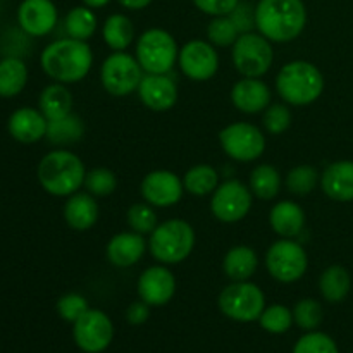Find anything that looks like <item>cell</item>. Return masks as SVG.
Instances as JSON below:
<instances>
[{
    "mask_svg": "<svg viewBox=\"0 0 353 353\" xmlns=\"http://www.w3.org/2000/svg\"><path fill=\"white\" fill-rule=\"evenodd\" d=\"M124 9H130V10H140L145 9L152 3V0H117Z\"/></svg>",
    "mask_w": 353,
    "mask_h": 353,
    "instance_id": "cell-46",
    "label": "cell"
},
{
    "mask_svg": "<svg viewBox=\"0 0 353 353\" xmlns=\"http://www.w3.org/2000/svg\"><path fill=\"white\" fill-rule=\"evenodd\" d=\"M259 321L265 331L272 334H281L292 327L293 312H290L288 307L285 305H272L269 309H264Z\"/></svg>",
    "mask_w": 353,
    "mask_h": 353,
    "instance_id": "cell-38",
    "label": "cell"
},
{
    "mask_svg": "<svg viewBox=\"0 0 353 353\" xmlns=\"http://www.w3.org/2000/svg\"><path fill=\"white\" fill-rule=\"evenodd\" d=\"M150 254L162 264H179L190 257L195 247V231L183 219H169L157 224L150 233Z\"/></svg>",
    "mask_w": 353,
    "mask_h": 353,
    "instance_id": "cell-5",
    "label": "cell"
},
{
    "mask_svg": "<svg viewBox=\"0 0 353 353\" xmlns=\"http://www.w3.org/2000/svg\"><path fill=\"white\" fill-rule=\"evenodd\" d=\"M40 64L47 76L62 85H69L81 81L88 74L93 64V54L86 41L61 38L43 48Z\"/></svg>",
    "mask_w": 353,
    "mask_h": 353,
    "instance_id": "cell-2",
    "label": "cell"
},
{
    "mask_svg": "<svg viewBox=\"0 0 353 353\" xmlns=\"http://www.w3.org/2000/svg\"><path fill=\"white\" fill-rule=\"evenodd\" d=\"M269 224L279 236L293 238L305 226V212L299 203L283 200L271 209Z\"/></svg>",
    "mask_w": 353,
    "mask_h": 353,
    "instance_id": "cell-24",
    "label": "cell"
},
{
    "mask_svg": "<svg viewBox=\"0 0 353 353\" xmlns=\"http://www.w3.org/2000/svg\"><path fill=\"white\" fill-rule=\"evenodd\" d=\"M231 100L240 112L257 114L271 105V90L259 78H245L233 86Z\"/></svg>",
    "mask_w": 353,
    "mask_h": 353,
    "instance_id": "cell-20",
    "label": "cell"
},
{
    "mask_svg": "<svg viewBox=\"0 0 353 353\" xmlns=\"http://www.w3.org/2000/svg\"><path fill=\"white\" fill-rule=\"evenodd\" d=\"M279 97L290 105H309L316 102L324 90L323 72L307 61H293L281 68L276 78Z\"/></svg>",
    "mask_w": 353,
    "mask_h": 353,
    "instance_id": "cell-4",
    "label": "cell"
},
{
    "mask_svg": "<svg viewBox=\"0 0 353 353\" xmlns=\"http://www.w3.org/2000/svg\"><path fill=\"white\" fill-rule=\"evenodd\" d=\"M293 353H338V347L327 334L309 333L296 341Z\"/></svg>",
    "mask_w": 353,
    "mask_h": 353,
    "instance_id": "cell-41",
    "label": "cell"
},
{
    "mask_svg": "<svg viewBox=\"0 0 353 353\" xmlns=\"http://www.w3.org/2000/svg\"><path fill=\"white\" fill-rule=\"evenodd\" d=\"M230 17L234 26H236V30L240 31V34L250 33L255 28V7H252L250 3H238L233 12L230 14Z\"/></svg>",
    "mask_w": 353,
    "mask_h": 353,
    "instance_id": "cell-43",
    "label": "cell"
},
{
    "mask_svg": "<svg viewBox=\"0 0 353 353\" xmlns=\"http://www.w3.org/2000/svg\"><path fill=\"white\" fill-rule=\"evenodd\" d=\"M185 185L181 179L171 171H159L148 172L141 181V195L145 202L150 203L152 207H172L181 200Z\"/></svg>",
    "mask_w": 353,
    "mask_h": 353,
    "instance_id": "cell-15",
    "label": "cell"
},
{
    "mask_svg": "<svg viewBox=\"0 0 353 353\" xmlns=\"http://www.w3.org/2000/svg\"><path fill=\"white\" fill-rule=\"evenodd\" d=\"M259 265V257L254 248L247 245L233 247L223 261L224 274L233 281H248L255 274Z\"/></svg>",
    "mask_w": 353,
    "mask_h": 353,
    "instance_id": "cell-25",
    "label": "cell"
},
{
    "mask_svg": "<svg viewBox=\"0 0 353 353\" xmlns=\"http://www.w3.org/2000/svg\"><path fill=\"white\" fill-rule=\"evenodd\" d=\"M100 79L107 93L114 97H128L140 86L143 69L133 55L126 52H114L103 61Z\"/></svg>",
    "mask_w": 353,
    "mask_h": 353,
    "instance_id": "cell-9",
    "label": "cell"
},
{
    "mask_svg": "<svg viewBox=\"0 0 353 353\" xmlns=\"http://www.w3.org/2000/svg\"><path fill=\"white\" fill-rule=\"evenodd\" d=\"M178 43L161 28L147 30L137 41V61L148 74H168L178 61Z\"/></svg>",
    "mask_w": 353,
    "mask_h": 353,
    "instance_id": "cell-6",
    "label": "cell"
},
{
    "mask_svg": "<svg viewBox=\"0 0 353 353\" xmlns=\"http://www.w3.org/2000/svg\"><path fill=\"white\" fill-rule=\"evenodd\" d=\"M281 188V176L278 169L269 164H261L252 171L250 190L257 199L272 200Z\"/></svg>",
    "mask_w": 353,
    "mask_h": 353,
    "instance_id": "cell-32",
    "label": "cell"
},
{
    "mask_svg": "<svg viewBox=\"0 0 353 353\" xmlns=\"http://www.w3.org/2000/svg\"><path fill=\"white\" fill-rule=\"evenodd\" d=\"M64 28L69 38L86 41L93 37L97 30V16L90 7L79 6L68 12L64 21Z\"/></svg>",
    "mask_w": 353,
    "mask_h": 353,
    "instance_id": "cell-33",
    "label": "cell"
},
{
    "mask_svg": "<svg viewBox=\"0 0 353 353\" xmlns=\"http://www.w3.org/2000/svg\"><path fill=\"white\" fill-rule=\"evenodd\" d=\"M137 288L140 300L150 307H161L174 296L176 278L164 265H154L141 272Z\"/></svg>",
    "mask_w": 353,
    "mask_h": 353,
    "instance_id": "cell-16",
    "label": "cell"
},
{
    "mask_svg": "<svg viewBox=\"0 0 353 353\" xmlns=\"http://www.w3.org/2000/svg\"><path fill=\"white\" fill-rule=\"evenodd\" d=\"M193 3H195L203 14L217 17L230 16L234 10V7L240 3V0H193Z\"/></svg>",
    "mask_w": 353,
    "mask_h": 353,
    "instance_id": "cell-44",
    "label": "cell"
},
{
    "mask_svg": "<svg viewBox=\"0 0 353 353\" xmlns=\"http://www.w3.org/2000/svg\"><path fill=\"white\" fill-rule=\"evenodd\" d=\"M217 302L221 312L238 323L257 321L265 309V296L262 290L248 281H233L221 292Z\"/></svg>",
    "mask_w": 353,
    "mask_h": 353,
    "instance_id": "cell-7",
    "label": "cell"
},
{
    "mask_svg": "<svg viewBox=\"0 0 353 353\" xmlns=\"http://www.w3.org/2000/svg\"><path fill=\"white\" fill-rule=\"evenodd\" d=\"M265 268L269 274L281 283H295L305 274L309 259L303 247L292 238L274 241L265 254Z\"/></svg>",
    "mask_w": 353,
    "mask_h": 353,
    "instance_id": "cell-10",
    "label": "cell"
},
{
    "mask_svg": "<svg viewBox=\"0 0 353 353\" xmlns=\"http://www.w3.org/2000/svg\"><path fill=\"white\" fill-rule=\"evenodd\" d=\"M148 316H150V305L145 303L143 300H140V302H133L130 307H128L126 319L128 323L133 324V326L143 324L145 321L148 319Z\"/></svg>",
    "mask_w": 353,
    "mask_h": 353,
    "instance_id": "cell-45",
    "label": "cell"
},
{
    "mask_svg": "<svg viewBox=\"0 0 353 353\" xmlns=\"http://www.w3.org/2000/svg\"><path fill=\"white\" fill-rule=\"evenodd\" d=\"M38 105L47 121L61 119V117L71 114L72 95L62 83H54L41 92Z\"/></svg>",
    "mask_w": 353,
    "mask_h": 353,
    "instance_id": "cell-26",
    "label": "cell"
},
{
    "mask_svg": "<svg viewBox=\"0 0 353 353\" xmlns=\"http://www.w3.org/2000/svg\"><path fill=\"white\" fill-rule=\"evenodd\" d=\"M85 186L93 196H107L116 192L117 178L112 171L105 168H97L86 172Z\"/></svg>",
    "mask_w": 353,
    "mask_h": 353,
    "instance_id": "cell-39",
    "label": "cell"
},
{
    "mask_svg": "<svg viewBox=\"0 0 353 353\" xmlns=\"http://www.w3.org/2000/svg\"><path fill=\"white\" fill-rule=\"evenodd\" d=\"M138 95L145 107L155 112L172 109L178 102V86L168 74H145L138 86Z\"/></svg>",
    "mask_w": 353,
    "mask_h": 353,
    "instance_id": "cell-18",
    "label": "cell"
},
{
    "mask_svg": "<svg viewBox=\"0 0 353 353\" xmlns=\"http://www.w3.org/2000/svg\"><path fill=\"white\" fill-rule=\"evenodd\" d=\"M28 83V68L21 59L6 57L0 61V97L19 95Z\"/></svg>",
    "mask_w": 353,
    "mask_h": 353,
    "instance_id": "cell-27",
    "label": "cell"
},
{
    "mask_svg": "<svg viewBox=\"0 0 353 353\" xmlns=\"http://www.w3.org/2000/svg\"><path fill=\"white\" fill-rule=\"evenodd\" d=\"M57 7L52 0H23L17 9V23L30 37H45L57 24Z\"/></svg>",
    "mask_w": 353,
    "mask_h": 353,
    "instance_id": "cell-17",
    "label": "cell"
},
{
    "mask_svg": "<svg viewBox=\"0 0 353 353\" xmlns=\"http://www.w3.org/2000/svg\"><path fill=\"white\" fill-rule=\"evenodd\" d=\"M64 219L76 231H86L95 226L99 219V205L92 193L76 192L69 196L64 205Z\"/></svg>",
    "mask_w": 353,
    "mask_h": 353,
    "instance_id": "cell-23",
    "label": "cell"
},
{
    "mask_svg": "<svg viewBox=\"0 0 353 353\" xmlns=\"http://www.w3.org/2000/svg\"><path fill=\"white\" fill-rule=\"evenodd\" d=\"M240 37L230 16H217L207 26V38L214 47H231Z\"/></svg>",
    "mask_w": 353,
    "mask_h": 353,
    "instance_id": "cell-35",
    "label": "cell"
},
{
    "mask_svg": "<svg viewBox=\"0 0 353 353\" xmlns=\"http://www.w3.org/2000/svg\"><path fill=\"white\" fill-rule=\"evenodd\" d=\"M103 41L109 45L112 50L123 52L133 43L134 40V26L133 21L124 14H112L105 19L102 30Z\"/></svg>",
    "mask_w": 353,
    "mask_h": 353,
    "instance_id": "cell-28",
    "label": "cell"
},
{
    "mask_svg": "<svg viewBox=\"0 0 353 353\" xmlns=\"http://www.w3.org/2000/svg\"><path fill=\"white\" fill-rule=\"evenodd\" d=\"M47 117L41 114V110L33 107H21L14 110L9 117V133L14 140L21 143H37L41 138L47 137Z\"/></svg>",
    "mask_w": 353,
    "mask_h": 353,
    "instance_id": "cell-19",
    "label": "cell"
},
{
    "mask_svg": "<svg viewBox=\"0 0 353 353\" xmlns=\"http://www.w3.org/2000/svg\"><path fill=\"white\" fill-rule=\"evenodd\" d=\"M252 190L238 179H228L214 192L210 210L221 223L233 224L247 217L252 209Z\"/></svg>",
    "mask_w": 353,
    "mask_h": 353,
    "instance_id": "cell-12",
    "label": "cell"
},
{
    "mask_svg": "<svg viewBox=\"0 0 353 353\" xmlns=\"http://www.w3.org/2000/svg\"><path fill=\"white\" fill-rule=\"evenodd\" d=\"M262 123L271 134H281L292 124V112L285 103H272L264 110Z\"/></svg>",
    "mask_w": 353,
    "mask_h": 353,
    "instance_id": "cell-40",
    "label": "cell"
},
{
    "mask_svg": "<svg viewBox=\"0 0 353 353\" xmlns=\"http://www.w3.org/2000/svg\"><path fill=\"white\" fill-rule=\"evenodd\" d=\"M179 68L193 81H207L219 69V55L210 41L192 40L183 45L178 55Z\"/></svg>",
    "mask_w": 353,
    "mask_h": 353,
    "instance_id": "cell-14",
    "label": "cell"
},
{
    "mask_svg": "<svg viewBox=\"0 0 353 353\" xmlns=\"http://www.w3.org/2000/svg\"><path fill=\"white\" fill-rule=\"evenodd\" d=\"M83 133H85V124H83L81 117L72 112L61 119L48 121L47 138L54 145L76 143L78 140H81Z\"/></svg>",
    "mask_w": 353,
    "mask_h": 353,
    "instance_id": "cell-30",
    "label": "cell"
},
{
    "mask_svg": "<svg viewBox=\"0 0 353 353\" xmlns=\"http://www.w3.org/2000/svg\"><path fill=\"white\" fill-rule=\"evenodd\" d=\"M147 250V241L143 234L119 233L107 243V259L116 268H131L143 257Z\"/></svg>",
    "mask_w": 353,
    "mask_h": 353,
    "instance_id": "cell-21",
    "label": "cell"
},
{
    "mask_svg": "<svg viewBox=\"0 0 353 353\" xmlns=\"http://www.w3.org/2000/svg\"><path fill=\"white\" fill-rule=\"evenodd\" d=\"M224 154L238 162L257 161L265 150V138L257 126L250 123H233L219 133Z\"/></svg>",
    "mask_w": 353,
    "mask_h": 353,
    "instance_id": "cell-11",
    "label": "cell"
},
{
    "mask_svg": "<svg viewBox=\"0 0 353 353\" xmlns=\"http://www.w3.org/2000/svg\"><path fill=\"white\" fill-rule=\"evenodd\" d=\"M305 24L307 9L302 0H259L255 6V28L274 43L299 38Z\"/></svg>",
    "mask_w": 353,
    "mask_h": 353,
    "instance_id": "cell-1",
    "label": "cell"
},
{
    "mask_svg": "<svg viewBox=\"0 0 353 353\" xmlns=\"http://www.w3.org/2000/svg\"><path fill=\"white\" fill-rule=\"evenodd\" d=\"M350 286V274L341 265H331V268L324 269V272L321 274L319 290L323 293L324 300L331 303H338L347 299Z\"/></svg>",
    "mask_w": 353,
    "mask_h": 353,
    "instance_id": "cell-29",
    "label": "cell"
},
{
    "mask_svg": "<svg viewBox=\"0 0 353 353\" xmlns=\"http://www.w3.org/2000/svg\"><path fill=\"white\" fill-rule=\"evenodd\" d=\"M83 2L90 9H100V7H105L110 0H83Z\"/></svg>",
    "mask_w": 353,
    "mask_h": 353,
    "instance_id": "cell-47",
    "label": "cell"
},
{
    "mask_svg": "<svg viewBox=\"0 0 353 353\" xmlns=\"http://www.w3.org/2000/svg\"><path fill=\"white\" fill-rule=\"evenodd\" d=\"M323 192L336 202L353 200V162L338 161L326 168L321 176Z\"/></svg>",
    "mask_w": 353,
    "mask_h": 353,
    "instance_id": "cell-22",
    "label": "cell"
},
{
    "mask_svg": "<svg viewBox=\"0 0 353 353\" xmlns=\"http://www.w3.org/2000/svg\"><path fill=\"white\" fill-rule=\"evenodd\" d=\"M128 224L138 234H150L157 228V214L150 203H134L128 210Z\"/></svg>",
    "mask_w": 353,
    "mask_h": 353,
    "instance_id": "cell-36",
    "label": "cell"
},
{
    "mask_svg": "<svg viewBox=\"0 0 353 353\" xmlns=\"http://www.w3.org/2000/svg\"><path fill=\"white\" fill-rule=\"evenodd\" d=\"M233 57L234 68L245 78H261L271 69L274 61V52H272L271 41L261 33H241L233 43Z\"/></svg>",
    "mask_w": 353,
    "mask_h": 353,
    "instance_id": "cell-8",
    "label": "cell"
},
{
    "mask_svg": "<svg viewBox=\"0 0 353 353\" xmlns=\"http://www.w3.org/2000/svg\"><path fill=\"white\" fill-rule=\"evenodd\" d=\"M81 159L69 150H52L38 164V181L54 196H71L85 185Z\"/></svg>",
    "mask_w": 353,
    "mask_h": 353,
    "instance_id": "cell-3",
    "label": "cell"
},
{
    "mask_svg": "<svg viewBox=\"0 0 353 353\" xmlns=\"http://www.w3.org/2000/svg\"><path fill=\"white\" fill-rule=\"evenodd\" d=\"M183 185H185L186 192L192 195L205 196L216 192V188L219 186V174L212 165L200 164L186 171Z\"/></svg>",
    "mask_w": 353,
    "mask_h": 353,
    "instance_id": "cell-31",
    "label": "cell"
},
{
    "mask_svg": "<svg viewBox=\"0 0 353 353\" xmlns=\"http://www.w3.org/2000/svg\"><path fill=\"white\" fill-rule=\"evenodd\" d=\"M88 310V302L78 293H68L57 302V312L68 323H76Z\"/></svg>",
    "mask_w": 353,
    "mask_h": 353,
    "instance_id": "cell-42",
    "label": "cell"
},
{
    "mask_svg": "<svg viewBox=\"0 0 353 353\" xmlns=\"http://www.w3.org/2000/svg\"><path fill=\"white\" fill-rule=\"evenodd\" d=\"M74 341L83 352L100 353L110 345L114 336V326L107 314L102 310L88 309L74 323Z\"/></svg>",
    "mask_w": 353,
    "mask_h": 353,
    "instance_id": "cell-13",
    "label": "cell"
},
{
    "mask_svg": "<svg viewBox=\"0 0 353 353\" xmlns=\"http://www.w3.org/2000/svg\"><path fill=\"white\" fill-rule=\"evenodd\" d=\"M319 181V172L312 165H296L286 176V186L295 195H309Z\"/></svg>",
    "mask_w": 353,
    "mask_h": 353,
    "instance_id": "cell-34",
    "label": "cell"
},
{
    "mask_svg": "<svg viewBox=\"0 0 353 353\" xmlns=\"http://www.w3.org/2000/svg\"><path fill=\"white\" fill-rule=\"evenodd\" d=\"M293 321L302 330L312 331L323 323V307L317 300L303 299L293 309Z\"/></svg>",
    "mask_w": 353,
    "mask_h": 353,
    "instance_id": "cell-37",
    "label": "cell"
}]
</instances>
